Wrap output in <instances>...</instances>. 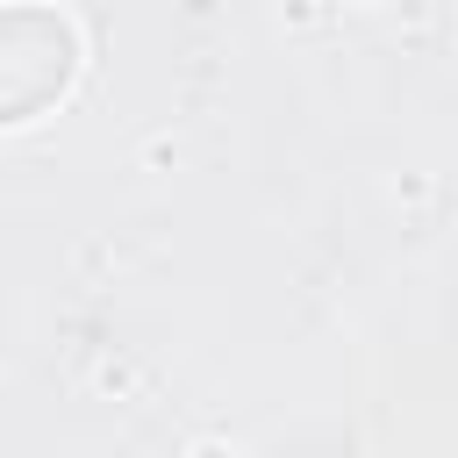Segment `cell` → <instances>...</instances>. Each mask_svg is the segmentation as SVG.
<instances>
[{"instance_id": "cell-1", "label": "cell", "mask_w": 458, "mask_h": 458, "mask_svg": "<svg viewBox=\"0 0 458 458\" xmlns=\"http://www.w3.org/2000/svg\"><path fill=\"white\" fill-rule=\"evenodd\" d=\"M72 64H79V43L57 14H43V7L0 14V122H29L36 107H50L64 93Z\"/></svg>"}]
</instances>
